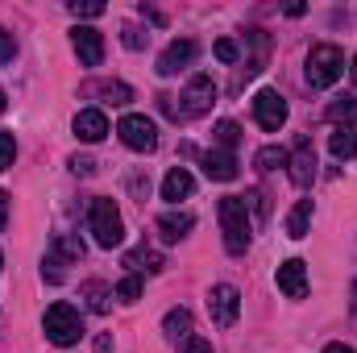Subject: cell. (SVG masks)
I'll list each match as a JSON object with an SVG mask.
<instances>
[{"label":"cell","mask_w":357,"mask_h":353,"mask_svg":"<svg viewBox=\"0 0 357 353\" xmlns=\"http://www.w3.org/2000/svg\"><path fill=\"white\" fill-rule=\"evenodd\" d=\"M216 216H220V233H225V250L233 258H241L254 241V220H250V204L241 195H225L216 204Z\"/></svg>","instance_id":"cell-1"},{"label":"cell","mask_w":357,"mask_h":353,"mask_svg":"<svg viewBox=\"0 0 357 353\" xmlns=\"http://www.w3.org/2000/svg\"><path fill=\"white\" fill-rule=\"evenodd\" d=\"M307 84L312 88H333L341 75H345V50L341 46H333V42H320V46H312L307 50Z\"/></svg>","instance_id":"cell-2"},{"label":"cell","mask_w":357,"mask_h":353,"mask_svg":"<svg viewBox=\"0 0 357 353\" xmlns=\"http://www.w3.org/2000/svg\"><path fill=\"white\" fill-rule=\"evenodd\" d=\"M42 329H46V337H50L59 350H71V345H79V337H84V316H79V308H71V303L59 299V303H50Z\"/></svg>","instance_id":"cell-3"},{"label":"cell","mask_w":357,"mask_h":353,"mask_svg":"<svg viewBox=\"0 0 357 353\" xmlns=\"http://www.w3.org/2000/svg\"><path fill=\"white\" fill-rule=\"evenodd\" d=\"M88 229H91V237H96L100 250H116L125 241V220H121V212H116L112 200H91Z\"/></svg>","instance_id":"cell-4"},{"label":"cell","mask_w":357,"mask_h":353,"mask_svg":"<svg viewBox=\"0 0 357 353\" xmlns=\"http://www.w3.org/2000/svg\"><path fill=\"white\" fill-rule=\"evenodd\" d=\"M116 133H121V142H125L129 150H137V154H150V150H158V125H154L150 117H142V112H129V117H121Z\"/></svg>","instance_id":"cell-5"},{"label":"cell","mask_w":357,"mask_h":353,"mask_svg":"<svg viewBox=\"0 0 357 353\" xmlns=\"http://www.w3.org/2000/svg\"><path fill=\"white\" fill-rule=\"evenodd\" d=\"M237 312H241V291L233 283H216L208 291V316L216 329H233L237 324Z\"/></svg>","instance_id":"cell-6"},{"label":"cell","mask_w":357,"mask_h":353,"mask_svg":"<svg viewBox=\"0 0 357 353\" xmlns=\"http://www.w3.org/2000/svg\"><path fill=\"white\" fill-rule=\"evenodd\" d=\"M254 121H258L266 133H278V129L287 125V100L274 88H262L254 96Z\"/></svg>","instance_id":"cell-7"},{"label":"cell","mask_w":357,"mask_h":353,"mask_svg":"<svg viewBox=\"0 0 357 353\" xmlns=\"http://www.w3.org/2000/svg\"><path fill=\"white\" fill-rule=\"evenodd\" d=\"M195 54H199V46H195L191 38H175V42L158 54V75L171 80V75H178V71H187V67L195 63Z\"/></svg>","instance_id":"cell-8"},{"label":"cell","mask_w":357,"mask_h":353,"mask_svg":"<svg viewBox=\"0 0 357 353\" xmlns=\"http://www.w3.org/2000/svg\"><path fill=\"white\" fill-rule=\"evenodd\" d=\"M245 42H250V54L241 59V71H237V88H241L245 80H254V75L266 67V59H270V33H266V29H250V33H245Z\"/></svg>","instance_id":"cell-9"},{"label":"cell","mask_w":357,"mask_h":353,"mask_svg":"<svg viewBox=\"0 0 357 353\" xmlns=\"http://www.w3.org/2000/svg\"><path fill=\"white\" fill-rule=\"evenodd\" d=\"M216 104V84H212V75H195L191 84H187V91H183V117H204L208 108Z\"/></svg>","instance_id":"cell-10"},{"label":"cell","mask_w":357,"mask_h":353,"mask_svg":"<svg viewBox=\"0 0 357 353\" xmlns=\"http://www.w3.org/2000/svg\"><path fill=\"white\" fill-rule=\"evenodd\" d=\"M287 171H291V183L295 187H312V179H316V150H312L307 137H299L295 150L287 154Z\"/></svg>","instance_id":"cell-11"},{"label":"cell","mask_w":357,"mask_h":353,"mask_svg":"<svg viewBox=\"0 0 357 353\" xmlns=\"http://www.w3.org/2000/svg\"><path fill=\"white\" fill-rule=\"evenodd\" d=\"M71 46H75V54H79L84 67H100V63H104V33H100V29L75 25V29H71Z\"/></svg>","instance_id":"cell-12"},{"label":"cell","mask_w":357,"mask_h":353,"mask_svg":"<svg viewBox=\"0 0 357 353\" xmlns=\"http://www.w3.org/2000/svg\"><path fill=\"white\" fill-rule=\"evenodd\" d=\"M278 291H282L287 299H303V295H307V262L291 258V262L278 266Z\"/></svg>","instance_id":"cell-13"},{"label":"cell","mask_w":357,"mask_h":353,"mask_svg":"<svg viewBox=\"0 0 357 353\" xmlns=\"http://www.w3.org/2000/svg\"><path fill=\"white\" fill-rule=\"evenodd\" d=\"M75 137L79 142H88V146H96V142H104V133H108V117L100 112V108H84V112H75Z\"/></svg>","instance_id":"cell-14"},{"label":"cell","mask_w":357,"mask_h":353,"mask_svg":"<svg viewBox=\"0 0 357 353\" xmlns=\"http://www.w3.org/2000/svg\"><path fill=\"white\" fill-rule=\"evenodd\" d=\"M199 163H204V175L216 179V183L237 179V154H233V150H208Z\"/></svg>","instance_id":"cell-15"},{"label":"cell","mask_w":357,"mask_h":353,"mask_svg":"<svg viewBox=\"0 0 357 353\" xmlns=\"http://www.w3.org/2000/svg\"><path fill=\"white\" fill-rule=\"evenodd\" d=\"M195 191V179H191V171H183V167H175L171 175L162 179V200L167 204H178V200H187Z\"/></svg>","instance_id":"cell-16"},{"label":"cell","mask_w":357,"mask_h":353,"mask_svg":"<svg viewBox=\"0 0 357 353\" xmlns=\"http://www.w3.org/2000/svg\"><path fill=\"white\" fill-rule=\"evenodd\" d=\"M191 225H195L191 212H162V216H158V233H162V241H183Z\"/></svg>","instance_id":"cell-17"},{"label":"cell","mask_w":357,"mask_h":353,"mask_svg":"<svg viewBox=\"0 0 357 353\" xmlns=\"http://www.w3.org/2000/svg\"><path fill=\"white\" fill-rule=\"evenodd\" d=\"M88 96H104L108 104H129L133 100V88L129 84H121V80H96V84H88Z\"/></svg>","instance_id":"cell-18"},{"label":"cell","mask_w":357,"mask_h":353,"mask_svg":"<svg viewBox=\"0 0 357 353\" xmlns=\"http://www.w3.org/2000/svg\"><path fill=\"white\" fill-rule=\"evenodd\" d=\"M307 229H312V200H299V204L291 208V216H287V237L303 241Z\"/></svg>","instance_id":"cell-19"},{"label":"cell","mask_w":357,"mask_h":353,"mask_svg":"<svg viewBox=\"0 0 357 353\" xmlns=\"http://www.w3.org/2000/svg\"><path fill=\"white\" fill-rule=\"evenodd\" d=\"M162 333H167L171 341H191V312H187V308L167 312V320H162Z\"/></svg>","instance_id":"cell-20"},{"label":"cell","mask_w":357,"mask_h":353,"mask_svg":"<svg viewBox=\"0 0 357 353\" xmlns=\"http://www.w3.org/2000/svg\"><path fill=\"white\" fill-rule=\"evenodd\" d=\"M328 150L337 158H357V125H341L333 137H328Z\"/></svg>","instance_id":"cell-21"},{"label":"cell","mask_w":357,"mask_h":353,"mask_svg":"<svg viewBox=\"0 0 357 353\" xmlns=\"http://www.w3.org/2000/svg\"><path fill=\"white\" fill-rule=\"evenodd\" d=\"M125 266H129V270H154V274H158L167 262H162V254H154V250L142 246V250H129V254H125Z\"/></svg>","instance_id":"cell-22"},{"label":"cell","mask_w":357,"mask_h":353,"mask_svg":"<svg viewBox=\"0 0 357 353\" xmlns=\"http://www.w3.org/2000/svg\"><path fill=\"white\" fill-rule=\"evenodd\" d=\"M112 295H116V291H112V287H104V283H96V278L84 283V299H88L91 312H108V299H112Z\"/></svg>","instance_id":"cell-23"},{"label":"cell","mask_w":357,"mask_h":353,"mask_svg":"<svg viewBox=\"0 0 357 353\" xmlns=\"http://www.w3.org/2000/svg\"><path fill=\"white\" fill-rule=\"evenodd\" d=\"M50 254L63 258V262H79V258H84V241H79V237H54Z\"/></svg>","instance_id":"cell-24"},{"label":"cell","mask_w":357,"mask_h":353,"mask_svg":"<svg viewBox=\"0 0 357 353\" xmlns=\"http://www.w3.org/2000/svg\"><path fill=\"white\" fill-rule=\"evenodd\" d=\"M328 121H357V96H337L333 104H328Z\"/></svg>","instance_id":"cell-25"},{"label":"cell","mask_w":357,"mask_h":353,"mask_svg":"<svg viewBox=\"0 0 357 353\" xmlns=\"http://www.w3.org/2000/svg\"><path fill=\"white\" fill-rule=\"evenodd\" d=\"M258 171H282L287 167V150L282 146H266V150H258Z\"/></svg>","instance_id":"cell-26"},{"label":"cell","mask_w":357,"mask_h":353,"mask_svg":"<svg viewBox=\"0 0 357 353\" xmlns=\"http://www.w3.org/2000/svg\"><path fill=\"white\" fill-rule=\"evenodd\" d=\"M237 137H241V129L233 121H220L216 125V150H237Z\"/></svg>","instance_id":"cell-27"},{"label":"cell","mask_w":357,"mask_h":353,"mask_svg":"<svg viewBox=\"0 0 357 353\" xmlns=\"http://www.w3.org/2000/svg\"><path fill=\"white\" fill-rule=\"evenodd\" d=\"M137 295H142V278H137V274H125V278L116 283V299H121V303H137Z\"/></svg>","instance_id":"cell-28"},{"label":"cell","mask_w":357,"mask_h":353,"mask_svg":"<svg viewBox=\"0 0 357 353\" xmlns=\"http://www.w3.org/2000/svg\"><path fill=\"white\" fill-rule=\"evenodd\" d=\"M13 158H17V142H13V133H8V129H0V171H8V167H13Z\"/></svg>","instance_id":"cell-29"},{"label":"cell","mask_w":357,"mask_h":353,"mask_svg":"<svg viewBox=\"0 0 357 353\" xmlns=\"http://www.w3.org/2000/svg\"><path fill=\"white\" fill-rule=\"evenodd\" d=\"M121 42H125L129 50H142V46L150 42V33H142L137 25H125V29H121Z\"/></svg>","instance_id":"cell-30"},{"label":"cell","mask_w":357,"mask_h":353,"mask_svg":"<svg viewBox=\"0 0 357 353\" xmlns=\"http://www.w3.org/2000/svg\"><path fill=\"white\" fill-rule=\"evenodd\" d=\"M216 59H220V63H237V59H241V46H237L233 38H220V42H216Z\"/></svg>","instance_id":"cell-31"},{"label":"cell","mask_w":357,"mask_h":353,"mask_svg":"<svg viewBox=\"0 0 357 353\" xmlns=\"http://www.w3.org/2000/svg\"><path fill=\"white\" fill-rule=\"evenodd\" d=\"M71 13L75 17H100L104 13V0H71Z\"/></svg>","instance_id":"cell-32"},{"label":"cell","mask_w":357,"mask_h":353,"mask_svg":"<svg viewBox=\"0 0 357 353\" xmlns=\"http://www.w3.org/2000/svg\"><path fill=\"white\" fill-rule=\"evenodd\" d=\"M13 54H17V38L0 25V67H4V63H13Z\"/></svg>","instance_id":"cell-33"},{"label":"cell","mask_w":357,"mask_h":353,"mask_svg":"<svg viewBox=\"0 0 357 353\" xmlns=\"http://www.w3.org/2000/svg\"><path fill=\"white\" fill-rule=\"evenodd\" d=\"M71 171H75V175H91V171H96V163H91V158H79V154H75V158H71Z\"/></svg>","instance_id":"cell-34"},{"label":"cell","mask_w":357,"mask_h":353,"mask_svg":"<svg viewBox=\"0 0 357 353\" xmlns=\"http://www.w3.org/2000/svg\"><path fill=\"white\" fill-rule=\"evenodd\" d=\"M183 353H212V345H208V341H199V337H191V341L183 345Z\"/></svg>","instance_id":"cell-35"},{"label":"cell","mask_w":357,"mask_h":353,"mask_svg":"<svg viewBox=\"0 0 357 353\" xmlns=\"http://www.w3.org/2000/svg\"><path fill=\"white\" fill-rule=\"evenodd\" d=\"M4 220H8V191H0V229H4Z\"/></svg>","instance_id":"cell-36"},{"label":"cell","mask_w":357,"mask_h":353,"mask_svg":"<svg viewBox=\"0 0 357 353\" xmlns=\"http://www.w3.org/2000/svg\"><path fill=\"white\" fill-rule=\"evenodd\" d=\"M324 353H357V350H349V345H341V341H333V345H324Z\"/></svg>","instance_id":"cell-37"},{"label":"cell","mask_w":357,"mask_h":353,"mask_svg":"<svg viewBox=\"0 0 357 353\" xmlns=\"http://www.w3.org/2000/svg\"><path fill=\"white\" fill-rule=\"evenodd\" d=\"M349 75H354V88H357V54H354V67H349Z\"/></svg>","instance_id":"cell-38"},{"label":"cell","mask_w":357,"mask_h":353,"mask_svg":"<svg viewBox=\"0 0 357 353\" xmlns=\"http://www.w3.org/2000/svg\"><path fill=\"white\" fill-rule=\"evenodd\" d=\"M0 112H4V91H0Z\"/></svg>","instance_id":"cell-39"},{"label":"cell","mask_w":357,"mask_h":353,"mask_svg":"<svg viewBox=\"0 0 357 353\" xmlns=\"http://www.w3.org/2000/svg\"><path fill=\"white\" fill-rule=\"evenodd\" d=\"M0 266H4V254H0Z\"/></svg>","instance_id":"cell-40"},{"label":"cell","mask_w":357,"mask_h":353,"mask_svg":"<svg viewBox=\"0 0 357 353\" xmlns=\"http://www.w3.org/2000/svg\"><path fill=\"white\" fill-rule=\"evenodd\" d=\"M354 295H357V287H354ZM354 303H357V299H354Z\"/></svg>","instance_id":"cell-41"}]
</instances>
